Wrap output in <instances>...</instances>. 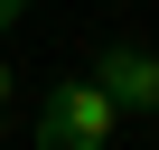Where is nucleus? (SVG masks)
Segmentation results:
<instances>
[{"label": "nucleus", "instance_id": "obj_1", "mask_svg": "<svg viewBox=\"0 0 159 150\" xmlns=\"http://www.w3.org/2000/svg\"><path fill=\"white\" fill-rule=\"evenodd\" d=\"M112 122H122V103L94 85V75H66V85H47V103H38V150H103Z\"/></svg>", "mask_w": 159, "mask_h": 150}, {"label": "nucleus", "instance_id": "obj_2", "mask_svg": "<svg viewBox=\"0 0 159 150\" xmlns=\"http://www.w3.org/2000/svg\"><path fill=\"white\" fill-rule=\"evenodd\" d=\"M94 85H103L122 113H159V56H150V47H103V56H94Z\"/></svg>", "mask_w": 159, "mask_h": 150}, {"label": "nucleus", "instance_id": "obj_3", "mask_svg": "<svg viewBox=\"0 0 159 150\" xmlns=\"http://www.w3.org/2000/svg\"><path fill=\"white\" fill-rule=\"evenodd\" d=\"M19 19H28V0H0V28H19Z\"/></svg>", "mask_w": 159, "mask_h": 150}, {"label": "nucleus", "instance_id": "obj_4", "mask_svg": "<svg viewBox=\"0 0 159 150\" xmlns=\"http://www.w3.org/2000/svg\"><path fill=\"white\" fill-rule=\"evenodd\" d=\"M10 85H19V75H10V66H0V113H10Z\"/></svg>", "mask_w": 159, "mask_h": 150}]
</instances>
